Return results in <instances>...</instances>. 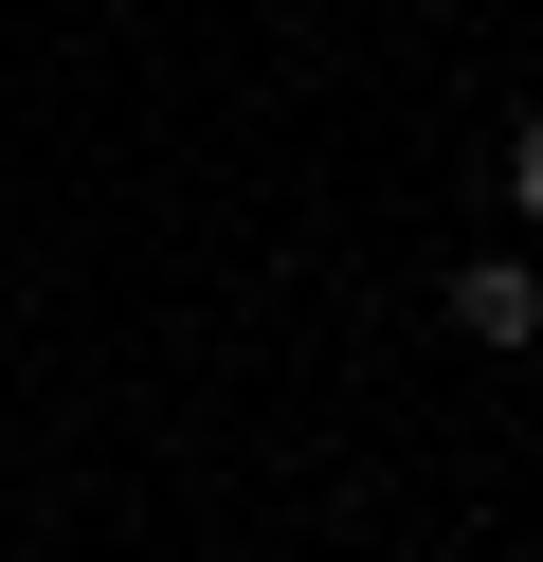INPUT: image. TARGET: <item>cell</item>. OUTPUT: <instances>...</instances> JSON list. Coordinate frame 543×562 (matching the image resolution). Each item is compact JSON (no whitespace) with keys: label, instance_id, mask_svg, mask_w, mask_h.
<instances>
[{"label":"cell","instance_id":"1","mask_svg":"<svg viewBox=\"0 0 543 562\" xmlns=\"http://www.w3.org/2000/svg\"><path fill=\"white\" fill-rule=\"evenodd\" d=\"M453 327H471V345H543V272H525V255H471V272H453Z\"/></svg>","mask_w":543,"mask_h":562},{"label":"cell","instance_id":"2","mask_svg":"<svg viewBox=\"0 0 543 562\" xmlns=\"http://www.w3.org/2000/svg\"><path fill=\"white\" fill-rule=\"evenodd\" d=\"M507 200H525V218H543V110L507 127Z\"/></svg>","mask_w":543,"mask_h":562}]
</instances>
